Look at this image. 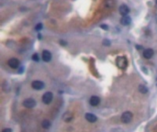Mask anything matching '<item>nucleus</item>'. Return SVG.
Wrapping results in <instances>:
<instances>
[{
    "instance_id": "f257e3e1",
    "label": "nucleus",
    "mask_w": 157,
    "mask_h": 132,
    "mask_svg": "<svg viewBox=\"0 0 157 132\" xmlns=\"http://www.w3.org/2000/svg\"><path fill=\"white\" fill-rule=\"evenodd\" d=\"M116 64L119 69L125 70L128 66V60L126 57H118L116 60Z\"/></svg>"
},
{
    "instance_id": "f03ea898",
    "label": "nucleus",
    "mask_w": 157,
    "mask_h": 132,
    "mask_svg": "<svg viewBox=\"0 0 157 132\" xmlns=\"http://www.w3.org/2000/svg\"><path fill=\"white\" fill-rule=\"evenodd\" d=\"M132 117H133V115H132V113H131V112L126 111V112H124L123 114L121 115L120 119H121V121H122V123L128 124V123H130V121L132 120Z\"/></svg>"
},
{
    "instance_id": "7ed1b4c3",
    "label": "nucleus",
    "mask_w": 157,
    "mask_h": 132,
    "mask_svg": "<svg viewBox=\"0 0 157 132\" xmlns=\"http://www.w3.org/2000/svg\"><path fill=\"white\" fill-rule=\"evenodd\" d=\"M52 99H53V95H52L51 92H46L42 96V102L44 104H46V105L51 104Z\"/></svg>"
},
{
    "instance_id": "20e7f679",
    "label": "nucleus",
    "mask_w": 157,
    "mask_h": 132,
    "mask_svg": "<svg viewBox=\"0 0 157 132\" xmlns=\"http://www.w3.org/2000/svg\"><path fill=\"white\" fill-rule=\"evenodd\" d=\"M23 105L27 108H33L36 105V101L33 98H27L23 101Z\"/></svg>"
},
{
    "instance_id": "39448f33",
    "label": "nucleus",
    "mask_w": 157,
    "mask_h": 132,
    "mask_svg": "<svg viewBox=\"0 0 157 132\" xmlns=\"http://www.w3.org/2000/svg\"><path fill=\"white\" fill-rule=\"evenodd\" d=\"M7 63H8L9 67L12 68V69H17V68H18V66H19V64H20L19 61H18V59H16V58H11V59H9Z\"/></svg>"
},
{
    "instance_id": "423d86ee",
    "label": "nucleus",
    "mask_w": 157,
    "mask_h": 132,
    "mask_svg": "<svg viewBox=\"0 0 157 132\" xmlns=\"http://www.w3.org/2000/svg\"><path fill=\"white\" fill-rule=\"evenodd\" d=\"M31 87L35 89V90H41L43 87H44V83H42L41 81H33L31 83Z\"/></svg>"
},
{
    "instance_id": "0eeeda50",
    "label": "nucleus",
    "mask_w": 157,
    "mask_h": 132,
    "mask_svg": "<svg viewBox=\"0 0 157 132\" xmlns=\"http://www.w3.org/2000/svg\"><path fill=\"white\" fill-rule=\"evenodd\" d=\"M99 103H100V98L97 96H91L90 99H89V104L92 106H97V105H99Z\"/></svg>"
},
{
    "instance_id": "6e6552de",
    "label": "nucleus",
    "mask_w": 157,
    "mask_h": 132,
    "mask_svg": "<svg viewBox=\"0 0 157 132\" xmlns=\"http://www.w3.org/2000/svg\"><path fill=\"white\" fill-rule=\"evenodd\" d=\"M118 11H119V14L123 16H127L130 12V8H129V6H126V5H121L119 6V8H118Z\"/></svg>"
},
{
    "instance_id": "1a4fd4ad",
    "label": "nucleus",
    "mask_w": 157,
    "mask_h": 132,
    "mask_svg": "<svg viewBox=\"0 0 157 132\" xmlns=\"http://www.w3.org/2000/svg\"><path fill=\"white\" fill-rule=\"evenodd\" d=\"M42 60L44 61V62H46V63H49V62L51 60V52H50L49 51H47V50L43 51V52H42Z\"/></svg>"
},
{
    "instance_id": "9d476101",
    "label": "nucleus",
    "mask_w": 157,
    "mask_h": 132,
    "mask_svg": "<svg viewBox=\"0 0 157 132\" xmlns=\"http://www.w3.org/2000/svg\"><path fill=\"white\" fill-rule=\"evenodd\" d=\"M85 119L87 120L88 122H90V123H95V122L97 120V117L94 114L87 113V114H85Z\"/></svg>"
},
{
    "instance_id": "9b49d317",
    "label": "nucleus",
    "mask_w": 157,
    "mask_h": 132,
    "mask_svg": "<svg viewBox=\"0 0 157 132\" xmlns=\"http://www.w3.org/2000/svg\"><path fill=\"white\" fill-rule=\"evenodd\" d=\"M143 57L145 59H151L153 56H154V51L152 49H147V50H144L143 51Z\"/></svg>"
},
{
    "instance_id": "f8f14e48",
    "label": "nucleus",
    "mask_w": 157,
    "mask_h": 132,
    "mask_svg": "<svg viewBox=\"0 0 157 132\" xmlns=\"http://www.w3.org/2000/svg\"><path fill=\"white\" fill-rule=\"evenodd\" d=\"M130 22H131V19H130V18L128 15L123 16L120 19V23L123 25V26H128V25H130Z\"/></svg>"
},
{
    "instance_id": "ddd939ff",
    "label": "nucleus",
    "mask_w": 157,
    "mask_h": 132,
    "mask_svg": "<svg viewBox=\"0 0 157 132\" xmlns=\"http://www.w3.org/2000/svg\"><path fill=\"white\" fill-rule=\"evenodd\" d=\"M73 117H74V116H73V114L71 112H66V113H64V115L63 116V119H64L65 122H70V121L73 119Z\"/></svg>"
},
{
    "instance_id": "4468645a",
    "label": "nucleus",
    "mask_w": 157,
    "mask_h": 132,
    "mask_svg": "<svg viewBox=\"0 0 157 132\" xmlns=\"http://www.w3.org/2000/svg\"><path fill=\"white\" fill-rule=\"evenodd\" d=\"M139 91H140V93H142V94H147L148 93V88L145 86V85H143V84H140Z\"/></svg>"
},
{
    "instance_id": "2eb2a0df",
    "label": "nucleus",
    "mask_w": 157,
    "mask_h": 132,
    "mask_svg": "<svg viewBox=\"0 0 157 132\" xmlns=\"http://www.w3.org/2000/svg\"><path fill=\"white\" fill-rule=\"evenodd\" d=\"M41 125H42V128L45 129H48L50 127H51V122L49 121V120L47 119H44L42 121V123H41Z\"/></svg>"
},
{
    "instance_id": "dca6fc26",
    "label": "nucleus",
    "mask_w": 157,
    "mask_h": 132,
    "mask_svg": "<svg viewBox=\"0 0 157 132\" xmlns=\"http://www.w3.org/2000/svg\"><path fill=\"white\" fill-rule=\"evenodd\" d=\"M105 4H106L107 7H112L114 6V1L113 0H106Z\"/></svg>"
},
{
    "instance_id": "f3484780",
    "label": "nucleus",
    "mask_w": 157,
    "mask_h": 132,
    "mask_svg": "<svg viewBox=\"0 0 157 132\" xmlns=\"http://www.w3.org/2000/svg\"><path fill=\"white\" fill-rule=\"evenodd\" d=\"M32 60L35 61V62H39V55H38L37 53H34L33 55H32Z\"/></svg>"
},
{
    "instance_id": "a211bd4d",
    "label": "nucleus",
    "mask_w": 157,
    "mask_h": 132,
    "mask_svg": "<svg viewBox=\"0 0 157 132\" xmlns=\"http://www.w3.org/2000/svg\"><path fill=\"white\" fill-rule=\"evenodd\" d=\"M41 29H42V24H40V23H39V24H38L36 27H35V30H40Z\"/></svg>"
},
{
    "instance_id": "6ab92c4d",
    "label": "nucleus",
    "mask_w": 157,
    "mask_h": 132,
    "mask_svg": "<svg viewBox=\"0 0 157 132\" xmlns=\"http://www.w3.org/2000/svg\"><path fill=\"white\" fill-rule=\"evenodd\" d=\"M103 44L106 46H109V45H110V41L108 40V39H104V40H103Z\"/></svg>"
},
{
    "instance_id": "aec40b11",
    "label": "nucleus",
    "mask_w": 157,
    "mask_h": 132,
    "mask_svg": "<svg viewBox=\"0 0 157 132\" xmlns=\"http://www.w3.org/2000/svg\"><path fill=\"white\" fill-rule=\"evenodd\" d=\"M2 132H12V129H9V128H6V129H4L2 130Z\"/></svg>"
},
{
    "instance_id": "412c9836",
    "label": "nucleus",
    "mask_w": 157,
    "mask_h": 132,
    "mask_svg": "<svg viewBox=\"0 0 157 132\" xmlns=\"http://www.w3.org/2000/svg\"><path fill=\"white\" fill-rule=\"evenodd\" d=\"M101 28L105 29V30H108V26H106V25H101Z\"/></svg>"
},
{
    "instance_id": "4be33fe9",
    "label": "nucleus",
    "mask_w": 157,
    "mask_h": 132,
    "mask_svg": "<svg viewBox=\"0 0 157 132\" xmlns=\"http://www.w3.org/2000/svg\"><path fill=\"white\" fill-rule=\"evenodd\" d=\"M155 19H156V21H157V15H156V17H155Z\"/></svg>"
},
{
    "instance_id": "5701e85b",
    "label": "nucleus",
    "mask_w": 157,
    "mask_h": 132,
    "mask_svg": "<svg viewBox=\"0 0 157 132\" xmlns=\"http://www.w3.org/2000/svg\"><path fill=\"white\" fill-rule=\"evenodd\" d=\"M156 4H157V0H156Z\"/></svg>"
}]
</instances>
